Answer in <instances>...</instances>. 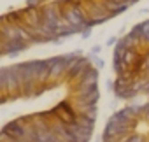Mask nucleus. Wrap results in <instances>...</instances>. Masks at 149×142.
I'll return each mask as SVG.
<instances>
[{
    "instance_id": "f257e3e1",
    "label": "nucleus",
    "mask_w": 149,
    "mask_h": 142,
    "mask_svg": "<svg viewBox=\"0 0 149 142\" xmlns=\"http://www.w3.org/2000/svg\"><path fill=\"white\" fill-rule=\"evenodd\" d=\"M56 114H58V118H61V119L65 121V125H68V123H74V121H76V116H74V112L70 111V107H68L67 104L58 105V107H56Z\"/></svg>"
},
{
    "instance_id": "f03ea898",
    "label": "nucleus",
    "mask_w": 149,
    "mask_h": 142,
    "mask_svg": "<svg viewBox=\"0 0 149 142\" xmlns=\"http://www.w3.org/2000/svg\"><path fill=\"white\" fill-rule=\"evenodd\" d=\"M44 0H26V7H40Z\"/></svg>"
},
{
    "instance_id": "7ed1b4c3",
    "label": "nucleus",
    "mask_w": 149,
    "mask_h": 142,
    "mask_svg": "<svg viewBox=\"0 0 149 142\" xmlns=\"http://www.w3.org/2000/svg\"><path fill=\"white\" fill-rule=\"evenodd\" d=\"M142 65H144V68L149 72V56H146V58H144V63H142Z\"/></svg>"
},
{
    "instance_id": "20e7f679",
    "label": "nucleus",
    "mask_w": 149,
    "mask_h": 142,
    "mask_svg": "<svg viewBox=\"0 0 149 142\" xmlns=\"http://www.w3.org/2000/svg\"><path fill=\"white\" fill-rule=\"evenodd\" d=\"M128 142H140V139H139V137H133V139H130Z\"/></svg>"
}]
</instances>
